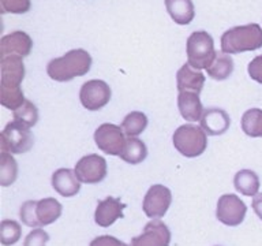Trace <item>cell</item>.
Listing matches in <instances>:
<instances>
[{
	"label": "cell",
	"instance_id": "cell-1",
	"mask_svg": "<svg viewBox=\"0 0 262 246\" xmlns=\"http://www.w3.org/2000/svg\"><path fill=\"white\" fill-rule=\"evenodd\" d=\"M24 57L11 55L0 57V102L8 110L15 111L25 102V94L20 89V82L25 77Z\"/></svg>",
	"mask_w": 262,
	"mask_h": 246
},
{
	"label": "cell",
	"instance_id": "cell-2",
	"mask_svg": "<svg viewBox=\"0 0 262 246\" xmlns=\"http://www.w3.org/2000/svg\"><path fill=\"white\" fill-rule=\"evenodd\" d=\"M92 56L85 49H71L60 57L52 59L47 66V73L53 81L69 82L75 77L89 73Z\"/></svg>",
	"mask_w": 262,
	"mask_h": 246
},
{
	"label": "cell",
	"instance_id": "cell-3",
	"mask_svg": "<svg viewBox=\"0 0 262 246\" xmlns=\"http://www.w3.org/2000/svg\"><path fill=\"white\" fill-rule=\"evenodd\" d=\"M262 48V28L249 24L228 29L221 36V51L228 55Z\"/></svg>",
	"mask_w": 262,
	"mask_h": 246
},
{
	"label": "cell",
	"instance_id": "cell-4",
	"mask_svg": "<svg viewBox=\"0 0 262 246\" xmlns=\"http://www.w3.org/2000/svg\"><path fill=\"white\" fill-rule=\"evenodd\" d=\"M186 51L188 65L196 70L208 69L217 55L213 37L205 30H198L188 36Z\"/></svg>",
	"mask_w": 262,
	"mask_h": 246
},
{
	"label": "cell",
	"instance_id": "cell-5",
	"mask_svg": "<svg viewBox=\"0 0 262 246\" xmlns=\"http://www.w3.org/2000/svg\"><path fill=\"white\" fill-rule=\"evenodd\" d=\"M172 142L176 151L186 157H198L208 147V138L204 129L194 125L178 127L172 135Z\"/></svg>",
	"mask_w": 262,
	"mask_h": 246
},
{
	"label": "cell",
	"instance_id": "cell-6",
	"mask_svg": "<svg viewBox=\"0 0 262 246\" xmlns=\"http://www.w3.org/2000/svg\"><path fill=\"white\" fill-rule=\"evenodd\" d=\"M2 151H7L14 155H22L32 149L33 135L30 127L18 120H12L2 131Z\"/></svg>",
	"mask_w": 262,
	"mask_h": 246
},
{
	"label": "cell",
	"instance_id": "cell-7",
	"mask_svg": "<svg viewBox=\"0 0 262 246\" xmlns=\"http://www.w3.org/2000/svg\"><path fill=\"white\" fill-rule=\"evenodd\" d=\"M94 142L106 155L120 156L126 145L124 131L114 123H104L94 131Z\"/></svg>",
	"mask_w": 262,
	"mask_h": 246
},
{
	"label": "cell",
	"instance_id": "cell-8",
	"mask_svg": "<svg viewBox=\"0 0 262 246\" xmlns=\"http://www.w3.org/2000/svg\"><path fill=\"white\" fill-rule=\"evenodd\" d=\"M247 207L236 194H223L217 201L216 217L223 224L236 227L245 220Z\"/></svg>",
	"mask_w": 262,
	"mask_h": 246
},
{
	"label": "cell",
	"instance_id": "cell-9",
	"mask_svg": "<svg viewBox=\"0 0 262 246\" xmlns=\"http://www.w3.org/2000/svg\"><path fill=\"white\" fill-rule=\"evenodd\" d=\"M112 92L110 85L101 79H90L85 82L79 92L82 106L89 111H98L110 102Z\"/></svg>",
	"mask_w": 262,
	"mask_h": 246
},
{
	"label": "cell",
	"instance_id": "cell-10",
	"mask_svg": "<svg viewBox=\"0 0 262 246\" xmlns=\"http://www.w3.org/2000/svg\"><path fill=\"white\" fill-rule=\"evenodd\" d=\"M172 193L163 184H153L143 198V212L150 219H160L171 207Z\"/></svg>",
	"mask_w": 262,
	"mask_h": 246
},
{
	"label": "cell",
	"instance_id": "cell-11",
	"mask_svg": "<svg viewBox=\"0 0 262 246\" xmlns=\"http://www.w3.org/2000/svg\"><path fill=\"white\" fill-rule=\"evenodd\" d=\"M74 171L83 183H100L106 176V160L102 156L86 155L75 164Z\"/></svg>",
	"mask_w": 262,
	"mask_h": 246
},
{
	"label": "cell",
	"instance_id": "cell-12",
	"mask_svg": "<svg viewBox=\"0 0 262 246\" xmlns=\"http://www.w3.org/2000/svg\"><path fill=\"white\" fill-rule=\"evenodd\" d=\"M171 231L164 221L153 219L145 225L142 234L131 239V246H169Z\"/></svg>",
	"mask_w": 262,
	"mask_h": 246
},
{
	"label": "cell",
	"instance_id": "cell-13",
	"mask_svg": "<svg viewBox=\"0 0 262 246\" xmlns=\"http://www.w3.org/2000/svg\"><path fill=\"white\" fill-rule=\"evenodd\" d=\"M33 48V40L30 38L28 33L20 32H12L10 34L2 37L0 40V57L2 56H29L32 52Z\"/></svg>",
	"mask_w": 262,
	"mask_h": 246
},
{
	"label": "cell",
	"instance_id": "cell-14",
	"mask_svg": "<svg viewBox=\"0 0 262 246\" xmlns=\"http://www.w3.org/2000/svg\"><path fill=\"white\" fill-rule=\"evenodd\" d=\"M126 208V204L116 197H106L105 200L98 201L97 208L94 212V221L100 227H110L118 220L122 219L123 209Z\"/></svg>",
	"mask_w": 262,
	"mask_h": 246
},
{
	"label": "cell",
	"instance_id": "cell-15",
	"mask_svg": "<svg viewBox=\"0 0 262 246\" xmlns=\"http://www.w3.org/2000/svg\"><path fill=\"white\" fill-rule=\"evenodd\" d=\"M201 127L208 135H221L229 129L231 118L221 108H208L201 118Z\"/></svg>",
	"mask_w": 262,
	"mask_h": 246
},
{
	"label": "cell",
	"instance_id": "cell-16",
	"mask_svg": "<svg viewBox=\"0 0 262 246\" xmlns=\"http://www.w3.org/2000/svg\"><path fill=\"white\" fill-rule=\"evenodd\" d=\"M52 188L61 197H74L81 190V180L73 170L59 168L52 174Z\"/></svg>",
	"mask_w": 262,
	"mask_h": 246
},
{
	"label": "cell",
	"instance_id": "cell-17",
	"mask_svg": "<svg viewBox=\"0 0 262 246\" xmlns=\"http://www.w3.org/2000/svg\"><path fill=\"white\" fill-rule=\"evenodd\" d=\"M176 85L179 92H194L200 94L204 89L205 75L200 70L184 63L176 74Z\"/></svg>",
	"mask_w": 262,
	"mask_h": 246
},
{
	"label": "cell",
	"instance_id": "cell-18",
	"mask_svg": "<svg viewBox=\"0 0 262 246\" xmlns=\"http://www.w3.org/2000/svg\"><path fill=\"white\" fill-rule=\"evenodd\" d=\"M178 107H179L180 115L188 122L201 120L204 114V107L200 100V94L194 92H179Z\"/></svg>",
	"mask_w": 262,
	"mask_h": 246
},
{
	"label": "cell",
	"instance_id": "cell-19",
	"mask_svg": "<svg viewBox=\"0 0 262 246\" xmlns=\"http://www.w3.org/2000/svg\"><path fill=\"white\" fill-rule=\"evenodd\" d=\"M165 7L178 25H188L195 16V8L191 0H165Z\"/></svg>",
	"mask_w": 262,
	"mask_h": 246
},
{
	"label": "cell",
	"instance_id": "cell-20",
	"mask_svg": "<svg viewBox=\"0 0 262 246\" xmlns=\"http://www.w3.org/2000/svg\"><path fill=\"white\" fill-rule=\"evenodd\" d=\"M63 207L57 200L48 197L38 201L37 204V217L41 225L52 224L53 221H56L61 215Z\"/></svg>",
	"mask_w": 262,
	"mask_h": 246
},
{
	"label": "cell",
	"instance_id": "cell-21",
	"mask_svg": "<svg viewBox=\"0 0 262 246\" xmlns=\"http://www.w3.org/2000/svg\"><path fill=\"white\" fill-rule=\"evenodd\" d=\"M233 186L243 196L254 197L259 189V178L251 170H241L233 178Z\"/></svg>",
	"mask_w": 262,
	"mask_h": 246
},
{
	"label": "cell",
	"instance_id": "cell-22",
	"mask_svg": "<svg viewBox=\"0 0 262 246\" xmlns=\"http://www.w3.org/2000/svg\"><path fill=\"white\" fill-rule=\"evenodd\" d=\"M208 75L216 81H224L233 73V60L228 53L217 52L214 60L208 69Z\"/></svg>",
	"mask_w": 262,
	"mask_h": 246
},
{
	"label": "cell",
	"instance_id": "cell-23",
	"mask_svg": "<svg viewBox=\"0 0 262 246\" xmlns=\"http://www.w3.org/2000/svg\"><path fill=\"white\" fill-rule=\"evenodd\" d=\"M146 156L147 148L145 142L135 137H128L126 139V145L120 155V159L128 164H139L146 159Z\"/></svg>",
	"mask_w": 262,
	"mask_h": 246
},
{
	"label": "cell",
	"instance_id": "cell-24",
	"mask_svg": "<svg viewBox=\"0 0 262 246\" xmlns=\"http://www.w3.org/2000/svg\"><path fill=\"white\" fill-rule=\"evenodd\" d=\"M18 176V164L12 157V153L2 151L0 155V184L7 188L16 180Z\"/></svg>",
	"mask_w": 262,
	"mask_h": 246
},
{
	"label": "cell",
	"instance_id": "cell-25",
	"mask_svg": "<svg viewBox=\"0 0 262 246\" xmlns=\"http://www.w3.org/2000/svg\"><path fill=\"white\" fill-rule=\"evenodd\" d=\"M242 130L249 137H262V110L251 108L242 116Z\"/></svg>",
	"mask_w": 262,
	"mask_h": 246
},
{
	"label": "cell",
	"instance_id": "cell-26",
	"mask_svg": "<svg viewBox=\"0 0 262 246\" xmlns=\"http://www.w3.org/2000/svg\"><path fill=\"white\" fill-rule=\"evenodd\" d=\"M147 126L146 115L139 111H133L123 119L122 129L127 137H137L145 131Z\"/></svg>",
	"mask_w": 262,
	"mask_h": 246
},
{
	"label": "cell",
	"instance_id": "cell-27",
	"mask_svg": "<svg viewBox=\"0 0 262 246\" xmlns=\"http://www.w3.org/2000/svg\"><path fill=\"white\" fill-rule=\"evenodd\" d=\"M22 230L20 224L15 220L4 219L0 224V239L4 246H11L20 239Z\"/></svg>",
	"mask_w": 262,
	"mask_h": 246
},
{
	"label": "cell",
	"instance_id": "cell-28",
	"mask_svg": "<svg viewBox=\"0 0 262 246\" xmlns=\"http://www.w3.org/2000/svg\"><path fill=\"white\" fill-rule=\"evenodd\" d=\"M14 119L18 120V122L24 123L28 127H32L38 120V110L32 101L25 100L24 104L14 111Z\"/></svg>",
	"mask_w": 262,
	"mask_h": 246
},
{
	"label": "cell",
	"instance_id": "cell-29",
	"mask_svg": "<svg viewBox=\"0 0 262 246\" xmlns=\"http://www.w3.org/2000/svg\"><path fill=\"white\" fill-rule=\"evenodd\" d=\"M37 204L38 201L29 200L22 204L19 209V217L22 223L28 227H40V221L37 217Z\"/></svg>",
	"mask_w": 262,
	"mask_h": 246
},
{
	"label": "cell",
	"instance_id": "cell-30",
	"mask_svg": "<svg viewBox=\"0 0 262 246\" xmlns=\"http://www.w3.org/2000/svg\"><path fill=\"white\" fill-rule=\"evenodd\" d=\"M32 7L30 0H0L2 14H25Z\"/></svg>",
	"mask_w": 262,
	"mask_h": 246
},
{
	"label": "cell",
	"instance_id": "cell-31",
	"mask_svg": "<svg viewBox=\"0 0 262 246\" xmlns=\"http://www.w3.org/2000/svg\"><path fill=\"white\" fill-rule=\"evenodd\" d=\"M49 241L48 233L42 229H36L28 234V237L25 239L24 246H47V242Z\"/></svg>",
	"mask_w": 262,
	"mask_h": 246
},
{
	"label": "cell",
	"instance_id": "cell-32",
	"mask_svg": "<svg viewBox=\"0 0 262 246\" xmlns=\"http://www.w3.org/2000/svg\"><path fill=\"white\" fill-rule=\"evenodd\" d=\"M247 71H249V75L251 77V79L262 85V55L255 56L253 60L250 61Z\"/></svg>",
	"mask_w": 262,
	"mask_h": 246
},
{
	"label": "cell",
	"instance_id": "cell-33",
	"mask_svg": "<svg viewBox=\"0 0 262 246\" xmlns=\"http://www.w3.org/2000/svg\"><path fill=\"white\" fill-rule=\"evenodd\" d=\"M90 246H128L112 235H100L90 242Z\"/></svg>",
	"mask_w": 262,
	"mask_h": 246
},
{
	"label": "cell",
	"instance_id": "cell-34",
	"mask_svg": "<svg viewBox=\"0 0 262 246\" xmlns=\"http://www.w3.org/2000/svg\"><path fill=\"white\" fill-rule=\"evenodd\" d=\"M251 207H253L255 215L262 220V193H257V194L253 197Z\"/></svg>",
	"mask_w": 262,
	"mask_h": 246
}]
</instances>
